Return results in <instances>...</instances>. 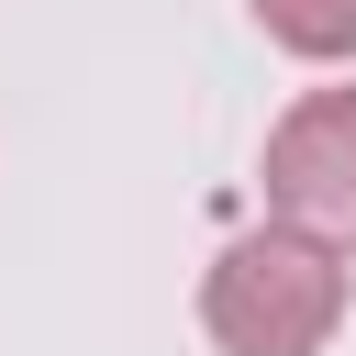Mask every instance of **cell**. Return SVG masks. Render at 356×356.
Wrapping results in <instances>:
<instances>
[{
    "mask_svg": "<svg viewBox=\"0 0 356 356\" xmlns=\"http://www.w3.org/2000/svg\"><path fill=\"white\" fill-rule=\"evenodd\" d=\"M345 323V245L300 222H256L200 278V334L222 356H323Z\"/></svg>",
    "mask_w": 356,
    "mask_h": 356,
    "instance_id": "1",
    "label": "cell"
},
{
    "mask_svg": "<svg viewBox=\"0 0 356 356\" xmlns=\"http://www.w3.org/2000/svg\"><path fill=\"white\" fill-rule=\"evenodd\" d=\"M267 200L278 222L356 256V89H300L267 134Z\"/></svg>",
    "mask_w": 356,
    "mask_h": 356,
    "instance_id": "2",
    "label": "cell"
},
{
    "mask_svg": "<svg viewBox=\"0 0 356 356\" xmlns=\"http://www.w3.org/2000/svg\"><path fill=\"white\" fill-rule=\"evenodd\" d=\"M256 22H267V44H289L312 67L356 56V0H256Z\"/></svg>",
    "mask_w": 356,
    "mask_h": 356,
    "instance_id": "3",
    "label": "cell"
}]
</instances>
